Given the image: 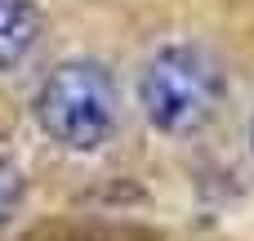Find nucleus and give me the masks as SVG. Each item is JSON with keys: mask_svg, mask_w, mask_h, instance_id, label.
<instances>
[{"mask_svg": "<svg viewBox=\"0 0 254 241\" xmlns=\"http://www.w3.org/2000/svg\"><path fill=\"white\" fill-rule=\"evenodd\" d=\"M36 125L67 152H94L116 130V80L94 58L58 63L36 89Z\"/></svg>", "mask_w": 254, "mask_h": 241, "instance_id": "nucleus-1", "label": "nucleus"}, {"mask_svg": "<svg viewBox=\"0 0 254 241\" xmlns=\"http://www.w3.org/2000/svg\"><path fill=\"white\" fill-rule=\"evenodd\" d=\"M219 67L196 45H165L152 54L138 80V107L161 134H192L219 107Z\"/></svg>", "mask_w": 254, "mask_h": 241, "instance_id": "nucleus-2", "label": "nucleus"}, {"mask_svg": "<svg viewBox=\"0 0 254 241\" xmlns=\"http://www.w3.org/2000/svg\"><path fill=\"white\" fill-rule=\"evenodd\" d=\"M40 40V9L31 0H0V72L18 67Z\"/></svg>", "mask_w": 254, "mask_h": 241, "instance_id": "nucleus-3", "label": "nucleus"}, {"mask_svg": "<svg viewBox=\"0 0 254 241\" xmlns=\"http://www.w3.org/2000/svg\"><path fill=\"white\" fill-rule=\"evenodd\" d=\"M22 197H27V183H22V170L9 161V157H0V233L18 219V210H22Z\"/></svg>", "mask_w": 254, "mask_h": 241, "instance_id": "nucleus-4", "label": "nucleus"}, {"mask_svg": "<svg viewBox=\"0 0 254 241\" xmlns=\"http://www.w3.org/2000/svg\"><path fill=\"white\" fill-rule=\"evenodd\" d=\"M250 143H254V121H250Z\"/></svg>", "mask_w": 254, "mask_h": 241, "instance_id": "nucleus-5", "label": "nucleus"}]
</instances>
